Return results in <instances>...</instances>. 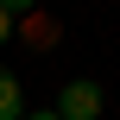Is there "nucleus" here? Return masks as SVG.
<instances>
[{
	"label": "nucleus",
	"instance_id": "nucleus-1",
	"mask_svg": "<svg viewBox=\"0 0 120 120\" xmlns=\"http://www.w3.org/2000/svg\"><path fill=\"white\" fill-rule=\"evenodd\" d=\"M57 120H95L101 114V82H63V95H57Z\"/></svg>",
	"mask_w": 120,
	"mask_h": 120
},
{
	"label": "nucleus",
	"instance_id": "nucleus-2",
	"mask_svg": "<svg viewBox=\"0 0 120 120\" xmlns=\"http://www.w3.org/2000/svg\"><path fill=\"white\" fill-rule=\"evenodd\" d=\"M0 120H25V95H19V76L0 63Z\"/></svg>",
	"mask_w": 120,
	"mask_h": 120
},
{
	"label": "nucleus",
	"instance_id": "nucleus-3",
	"mask_svg": "<svg viewBox=\"0 0 120 120\" xmlns=\"http://www.w3.org/2000/svg\"><path fill=\"white\" fill-rule=\"evenodd\" d=\"M6 32H13V6H0V44H6Z\"/></svg>",
	"mask_w": 120,
	"mask_h": 120
},
{
	"label": "nucleus",
	"instance_id": "nucleus-4",
	"mask_svg": "<svg viewBox=\"0 0 120 120\" xmlns=\"http://www.w3.org/2000/svg\"><path fill=\"white\" fill-rule=\"evenodd\" d=\"M25 120H57V114H25Z\"/></svg>",
	"mask_w": 120,
	"mask_h": 120
}]
</instances>
